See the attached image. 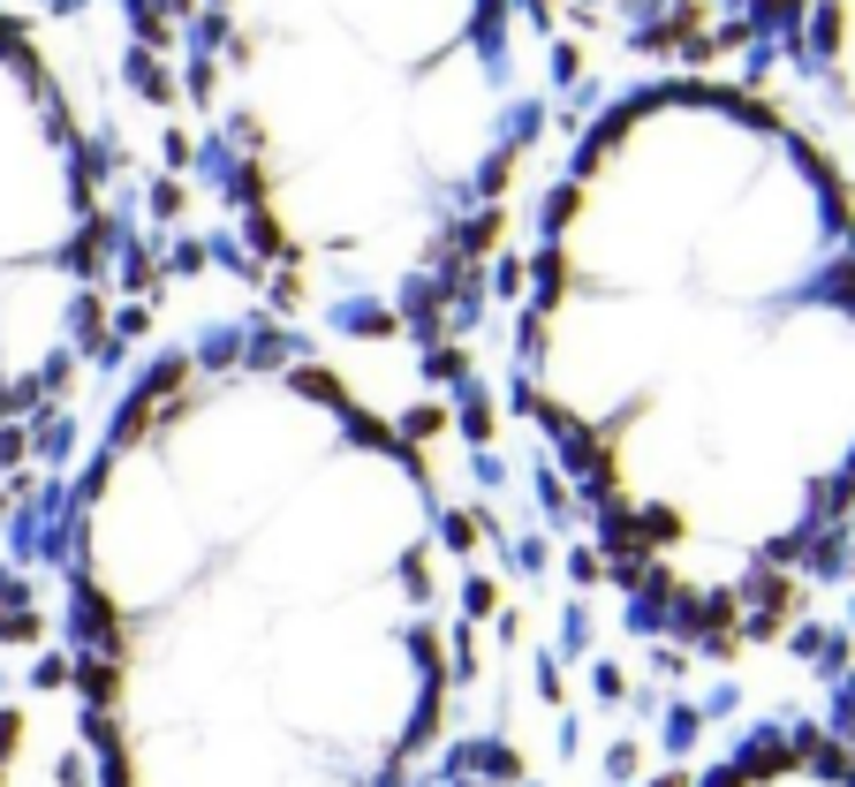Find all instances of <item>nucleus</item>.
<instances>
[{
    "mask_svg": "<svg viewBox=\"0 0 855 787\" xmlns=\"http://www.w3.org/2000/svg\"><path fill=\"white\" fill-rule=\"evenodd\" d=\"M508 387L651 652L750 658L855 561V190L757 91L659 76L546 182Z\"/></svg>",
    "mask_w": 855,
    "mask_h": 787,
    "instance_id": "1",
    "label": "nucleus"
},
{
    "mask_svg": "<svg viewBox=\"0 0 855 787\" xmlns=\"http://www.w3.org/2000/svg\"><path fill=\"white\" fill-rule=\"evenodd\" d=\"M69 674L99 787H455L477 613L417 432L257 310L182 334L77 454Z\"/></svg>",
    "mask_w": 855,
    "mask_h": 787,
    "instance_id": "2",
    "label": "nucleus"
},
{
    "mask_svg": "<svg viewBox=\"0 0 855 787\" xmlns=\"http://www.w3.org/2000/svg\"><path fill=\"white\" fill-rule=\"evenodd\" d=\"M190 114L265 318L455 364L538 136L522 0H190Z\"/></svg>",
    "mask_w": 855,
    "mask_h": 787,
    "instance_id": "3",
    "label": "nucleus"
},
{
    "mask_svg": "<svg viewBox=\"0 0 855 787\" xmlns=\"http://www.w3.org/2000/svg\"><path fill=\"white\" fill-rule=\"evenodd\" d=\"M122 334V227L77 106L0 23V470L31 462Z\"/></svg>",
    "mask_w": 855,
    "mask_h": 787,
    "instance_id": "4",
    "label": "nucleus"
},
{
    "mask_svg": "<svg viewBox=\"0 0 855 787\" xmlns=\"http://www.w3.org/2000/svg\"><path fill=\"white\" fill-rule=\"evenodd\" d=\"M560 8L659 61H727L795 16V0H560Z\"/></svg>",
    "mask_w": 855,
    "mask_h": 787,
    "instance_id": "5",
    "label": "nucleus"
},
{
    "mask_svg": "<svg viewBox=\"0 0 855 787\" xmlns=\"http://www.w3.org/2000/svg\"><path fill=\"white\" fill-rule=\"evenodd\" d=\"M689 787H855V735L833 719H765Z\"/></svg>",
    "mask_w": 855,
    "mask_h": 787,
    "instance_id": "6",
    "label": "nucleus"
},
{
    "mask_svg": "<svg viewBox=\"0 0 855 787\" xmlns=\"http://www.w3.org/2000/svg\"><path fill=\"white\" fill-rule=\"evenodd\" d=\"M848 735H855V727H848Z\"/></svg>",
    "mask_w": 855,
    "mask_h": 787,
    "instance_id": "7",
    "label": "nucleus"
}]
</instances>
